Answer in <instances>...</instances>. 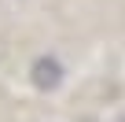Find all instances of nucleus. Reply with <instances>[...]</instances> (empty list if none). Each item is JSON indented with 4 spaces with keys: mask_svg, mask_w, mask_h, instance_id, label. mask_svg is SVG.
Here are the masks:
<instances>
[{
    "mask_svg": "<svg viewBox=\"0 0 125 122\" xmlns=\"http://www.w3.org/2000/svg\"><path fill=\"white\" fill-rule=\"evenodd\" d=\"M121 122H125V118H121Z\"/></svg>",
    "mask_w": 125,
    "mask_h": 122,
    "instance_id": "2",
    "label": "nucleus"
},
{
    "mask_svg": "<svg viewBox=\"0 0 125 122\" xmlns=\"http://www.w3.org/2000/svg\"><path fill=\"white\" fill-rule=\"evenodd\" d=\"M62 78H66V70H62V63H59L55 55H37L33 67H30V81L41 93H55L62 85Z\"/></svg>",
    "mask_w": 125,
    "mask_h": 122,
    "instance_id": "1",
    "label": "nucleus"
}]
</instances>
